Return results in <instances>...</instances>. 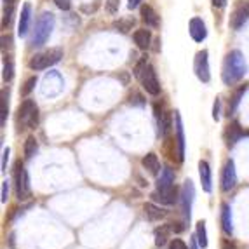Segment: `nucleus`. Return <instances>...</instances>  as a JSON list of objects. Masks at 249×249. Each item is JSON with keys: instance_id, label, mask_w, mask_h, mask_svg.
Segmentation results:
<instances>
[{"instance_id": "f257e3e1", "label": "nucleus", "mask_w": 249, "mask_h": 249, "mask_svg": "<svg viewBox=\"0 0 249 249\" xmlns=\"http://www.w3.org/2000/svg\"><path fill=\"white\" fill-rule=\"evenodd\" d=\"M248 73V65H246V59L239 51H232V53L227 54L223 63V82L227 86H232V84L239 82V80Z\"/></svg>"}, {"instance_id": "f03ea898", "label": "nucleus", "mask_w": 249, "mask_h": 249, "mask_svg": "<svg viewBox=\"0 0 249 249\" xmlns=\"http://www.w3.org/2000/svg\"><path fill=\"white\" fill-rule=\"evenodd\" d=\"M134 77L142 82L143 89H145L148 94L157 96L159 92H160V84H159L157 73H155L154 67L146 63V58H142L140 63L134 67Z\"/></svg>"}, {"instance_id": "7ed1b4c3", "label": "nucleus", "mask_w": 249, "mask_h": 249, "mask_svg": "<svg viewBox=\"0 0 249 249\" xmlns=\"http://www.w3.org/2000/svg\"><path fill=\"white\" fill-rule=\"evenodd\" d=\"M53 30H54V14L44 13L38 18L37 25H35L32 44L34 46H44L47 38L51 37V34H53Z\"/></svg>"}, {"instance_id": "20e7f679", "label": "nucleus", "mask_w": 249, "mask_h": 249, "mask_svg": "<svg viewBox=\"0 0 249 249\" xmlns=\"http://www.w3.org/2000/svg\"><path fill=\"white\" fill-rule=\"evenodd\" d=\"M61 58H63V49L61 47H54V49L35 54L34 58L30 59L28 65L32 70H46V68L53 67V65L61 61Z\"/></svg>"}, {"instance_id": "39448f33", "label": "nucleus", "mask_w": 249, "mask_h": 249, "mask_svg": "<svg viewBox=\"0 0 249 249\" xmlns=\"http://www.w3.org/2000/svg\"><path fill=\"white\" fill-rule=\"evenodd\" d=\"M14 188H16V197L19 200H28L32 196L28 173L21 162H16V166H14Z\"/></svg>"}, {"instance_id": "423d86ee", "label": "nucleus", "mask_w": 249, "mask_h": 249, "mask_svg": "<svg viewBox=\"0 0 249 249\" xmlns=\"http://www.w3.org/2000/svg\"><path fill=\"white\" fill-rule=\"evenodd\" d=\"M19 122L28 129H35L38 125V107L34 100H25L19 107Z\"/></svg>"}, {"instance_id": "0eeeda50", "label": "nucleus", "mask_w": 249, "mask_h": 249, "mask_svg": "<svg viewBox=\"0 0 249 249\" xmlns=\"http://www.w3.org/2000/svg\"><path fill=\"white\" fill-rule=\"evenodd\" d=\"M65 88V80L58 71H49L44 77V86H42V94L44 96H58Z\"/></svg>"}, {"instance_id": "6e6552de", "label": "nucleus", "mask_w": 249, "mask_h": 249, "mask_svg": "<svg viewBox=\"0 0 249 249\" xmlns=\"http://www.w3.org/2000/svg\"><path fill=\"white\" fill-rule=\"evenodd\" d=\"M194 197H196V188H194V183L190 179L185 181L181 188V211L183 216H185V221H190V214H192V202H194Z\"/></svg>"}, {"instance_id": "1a4fd4ad", "label": "nucleus", "mask_w": 249, "mask_h": 249, "mask_svg": "<svg viewBox=\"0 0 249 249\" xmlns=\"http://www.w3.org/2000/svg\"><path fill=\"white\" fill-rule=\"evenodd\" d=\"M194 70L199 80L202 82H209L211 80V73H209V59H208V51H200L196 56V63H194Z\"/></svg>"}, {"instance_id": "9d476101", "label": "nucleus", "mask_w": 249, "mask_h": 249, "mask_svg": "<svg viewBox=\"0 0 249 249\" xmlns=\"http://www.w3.org/2000/svg\"><path fill=\"white\" fill-rule=\"evenodd\" d=\"M237 185V173H235V164L233 160H227L221 173V190L230 192Z\"/></svg>"}, {"instance_id": "9b49d317", "label": "nucleus", "mask_w": 249, "mask_h": 249, "mask_svg": "<svg viewBox=\"0 0 249 249\" xmlns=\"http://www.w3.org/2000/svg\"><path fill=\"white\" fill-rule=\"evenodd\" d=\"M248 19H249V0L244 2L242 5H239V7L233 11L232 18H230V26H232L233 30H239L244 26V23Z\"/></svg>"}, {"instance_id": "f8f14e48", "label": "nucleus", "mask_w": 249, "mask_h": 249, "mask_svg": "<svg viewBox=\"0 0 249 249\" xmlns=\"http://www.w3.org/2000/svg\"><path fill=\"white\" fill-rule=\"evenodd\" d=\"M152 199L160 204H166V206H171L178 200V190H176V187L166 188V190H155L152 194Z\"/></svg>"}, {"instance_id": "ddd939ff", "label": "nucleus", "mask_w": 249, "mask_h": 249, "mask_svg": "<svg viewBox=\"0 0 249 249\" xmlns=\"http://www.w3.org/2000/svg\"><path fill=\"white\" fill-rule=\"evenodd\" d=\"M175 119H176L175 131H176V145H178V160L181 162L183 157H185V134H183V122L178 112H176Z\"/></svg>"}, {"instance_id": "4468645a", "label": "nucleus", "mask_w": 249, "mask_h": 249, "mask_svg": "<svg viewBox=\"0 0 249 249\" xmlns=\"http://www.w3.org/2000/svg\"><path fill=\"white\" fill-rule=\"evenodd\" d=\"M190 35L196 42H202L208 35V30H206V25L200 18H194L190 21Z\"/></svg>"}, {"instance_id": "2eb2a0df", "label": "nucleus", "mask_w": 249, "mask_h": 249, "mask_svg": "<svg viewBox=\"0 0 249 249\" xmlns=\"http://www.w3.org/2000/svg\"><path fill=\"white\" fill-rule=\"evenodd\" d=\"M155 117H157V122H159V134L160 136H167L171 127L169 112H162V110H159V105H155Z\"/></svg>"}, {"instance_id": "dca6fc26", "label": "nucleus", "mask_w": 249, "mask_h": 249, "mask_svg": "<svg viewBox=\"0 0 249 249\" xmlns=\"http://www.w3.org/2000/svg\"><path fill=\"white\" fill-rule=\"evenodd\" d=\"M30 16H32V7H30V4H25L23 5V9H21L19 25H18V35H19V37H25V35L28 34Z\"/></svg>"}, {"instance_id": "f3484780", "label": "nucleus", "mask_w": 249, "mask_h": 249, "mask_svg": "<svg viewBox=\"0 0 249 249\" xmlns=\"http://www.w3.org/2000/svg\"><path fill=\"white\" fill-rule=\"evenodd\" d=\"M142 164H143V167L148 171L150 175H154V176H157L159 171H160V162H159V157L154 154V152L146 154L145 157H143Z\"/></svg>"}, {"instance_id": "a211bd4d", "label": "nucleus", "mask_w": 249, "mask_h": 249, "mask_svg": "<svg viewBox=\"0 0 249 249\" xmlns=\"http://www.w3.org/2000/svg\"><path fill=\"white\" fill-rule=\"evenodd\" d=\"M175 187V173L166 167V169H162L160 176L157 179V190H166V188Z\"/></svg>"}, {"instance_id": "6ab92c4d", "label": "nucleus", "mask_w": 249, "mask_h": 249, "mask_svg": "<svg viewBox=\"0 0 249 249\" xmlns=\"http://www.w3.org/2000/svg\"><path fill=\"white\" fill-rule=\"evenodd\" d=\"M221 227H223V232L227 233V235H232L233 233L232 211H230L229 204H223V206H221Z\"/></svg>"}, {"instance_id": "aec40b11", "label": "nucleus", "mask_w": 249, "mask_h": 249, "mask_svg": "<svg viewBox=\"0 0 249 249\" xmlns=\"http://www.w3.org/2000/svg\"><path fill=\"white\" fill-rule=\"evenodd\" d=\"M199 175L200 181H202V188L206 192H211V167L206 160L199 162Z\"/></svg>"}, {"instance_id": "412c9836", "label": "nucleus", "mask_w": 249, "mask_h": 249, "mask_svg": "<svg viewBox=\"0 0 249 249\" xmlns=\"http://www.w3.org/2000/svg\"><path fill=\"white\" fill-rule=\"evenodd\" d=\"M142 18L145 21V25L150 26V28H157L159 26V14L150 5H143L142 7Z\"/></svg>"}, {"instance_id": "4be33fe9", "label": "nucleus", "mask_w": 249, "mask_h": 249, "mask_svg": "<svg viewBox=\"0 0 249 249\" xmlns=\"http://www.w3.org/2000/svg\"><path fill=\"white\" fill-rule=\"evenodd\" d=\"M143 209H145V214L150 221H159L167 214L164 209L159 208V206H155V204H145V208Z\"/></svg>"}, {"instance_id": "5701e85b", "label": "nucleus", "mask_w": 249, "mask_h": 249, "mask_svg": "<svg viewBox=\"0 0 249 249\" xmlns=\"http://www.w3.org/2000/svg\"><path fill=\"white\" fill-rule=\"evenodd\" d=\"M134 42H136V46L140 49H148L150 42H152V34H150L148 30H138L136 34H134Z\"/></svg>"}, {"instance_id": "b1692460", "label": "nucleus", "mask_w": 249, "mask_h": 249, "mask_svg": "<svg viewBox=\"0 0 249 249\" xmlns=\"http://www.w3.org/2000/svg\"><path fill=\"white\" fill-rule=\"evenodd\" d=\"M173 232V229H171V223L169 225H162L160 229L155 230V244L159 246V248H162V246H166L167 239H169V233Z\"/></svg>"}, {"instance_id": "393cba45", "label": "nucleus", "mask_w": 249, "mask_h": 249, "mask_svg": "<svg viewBox=\"0 0 249 249\" xmlns=\"http://www.w3.org/2000/svg\"><path fill=\"white\" fill-rule=\"evenodd\" d=\"M242 134L244 133H242L241 125L237 124V122H233L232 125H229V131H227V142H229V145H233V143H235Z\"/></svg>"}, {"instance_id": "a878e982", "label": "nucleus", "mask_w": 249, "mask_h": 249, "mask_svg": "<svg viewBox=\"0 0 249 249\" xmlns=\"http://www.w3.org/2000/svg\"><path fill=\"white\" fill-rule=\"evenodd\" d=\"M134 23H136L134 18H124V19L115 21V23H113V28H117L119 32H122V34H127L129 30H133Z\"/></svg>"}, {"instance_id": "bb28decb", "label": "nucleus", "mask_w": 249, "mask_h": 249, "mask_svg": "<svg viewBox=\"0 0 249 249\" xmlns=\"http://www.w3.org/2000/svg\"><path fill=\"white\" fill-rule=\"evenodd\" d=\"M196 239H197V244H199L202 249L208 248V235H206V223H204V221H199V223H197Z\"/></svg>"}, {"instance_id": "cd10ccee", "label": "nucleus", "mask_w": 249, "mask_h": 249, "mask_svg": "<svg viewBox=\"0 0 249 249\" xmlns=\"http://www.w3.org/2000/svg\"><path fill=\"white\" fill-rule=\"evenodd\" d=\"M37 140H35L34 136H28L26 138V142H25V157L26 159H32L35 154H37Z\"/></svg>"}, {"instance_id": "c85d7f7f", "label": "nucleus", "mask_w": 249, "mask_h": 249, "mask_svg": "<svg viewBox=\"0 0 249 249\" xmlns=\"http://www.w3.org/2000/svg\"><path fill=\"white\" fill-rule=\"evenodd\" d=\"M244 92H246V86H244V88H241V89H237V91L233 92L232 100H230V107H229L230 113H233L237 110V107H239V103H241V98L244 96Z\"/></svg>"}, {"instance_id": "c756f323", "label": "nucleus", "mask_w": 249, "mask_h": 249, "mask_svg": "<svg viewBox=\"0 0 249 249\" xmlns=\"http://www.w3.org/2000/svg\"><path fill=\"white\" fill-rule=\"evenodd\" d=\"M14 7H16V0H5V7H4V26H7L11 23V18H13Z\"/></svg>"}, {"instance_id": "7c9ffc66", "label": "nucleus", "mask_w": 249, "mask_h": 249, "mask_svg": "<svg viewBox=\"0 0 249 249\" xmlns=\"http://www.w3.org/2000/svg\"><path fill=\"white\" fill-rule=\"evenodd\" d=\"M35 86H37V77H30V79L25 82V86H23V89H21L23 96H28L30 92H32L35 89Z\"/></svg>"}, {"instance_id": "2f4dec72", "label": "nucleus", "mask_w": 249, "mask_h": 249, "mask_svg": "<svg viewBox=\"0 0 249 249\" xmlns=\"http://www.w3.org/2000/svg\"><path fill=\"white\" fill-rule=\"evenodd\" d=\"M13 61H11V59H7V61H5V67H4V80H13Z\"/></svg>"}, {"instance_id": "473e14b6", "label": "nucleus", "mask_w": 249, "mask_h": 249, "mask_svg": "<svg viewBox=\"0 0 249 249\" xmlns=\"http://www.w3.org/2000/svg\"><path fill=\"white\" fill-rule=\"evenodd\" d=\"M5 100H7V91L2 92V125L5 124V119H7V105H5Z\"/></svg>"}, {"instance_id": "72a5a7b5", "label": "nucleus", "mask_w": 249, "mask_h": 249, "mask_svg": "<svg viewBox=\"0 0 249 249\" xmlns=\"http://www.w3.org/2000/svg\"><path fill=\"white\" fill-rule=\"evenodd\" d=\"M169 248L171 249H188V246L185 244V242H183L181 239H173V241H171Z\"/></svg>"}, {"instance_id": "f704fd0d", "label": "nucleus", "mask_w": 249, "mask_h": 249, "mask_svg": "<svg viewBox=\"0 0 249 249\" xmlns=\"http://www.w3.org/2000/svg\"><path fill=\"white\" fill-rule=\"evenodd\" d=\"M119 2L121 0H108L107 2V11L108 13H117V9H119Z\"/></svg>"}, {"instance_id": "c9c22d12", "label": "nucleus", "mask_w": 249, "mask_h": 249, "mask_svg": "<svg viewBox=\"0 0 249 249\" xmlns=\"http://www.w3.org/2000/svg\"><path fill=\"white\" fill-rule=\"evenodd\" d=\"M56 2V5H58L61 11H68V9L71 7V0H54Z\"/></svg>"}, {"instance_id": "e433bc0d", "label": "nucleus", "mask_w": 249, "mask_h": 249, "mask_svg": "<svg viewBox=\"0 0 249 249\" xmlns=\"http://www.w3.org/2000/svg\"><path fill=\"white\" fill-rule=\"evenodd\" d=\"M7 196H9V185L7 181H2V197H0V200L7 202Z\"/></svg>"}, {"instance_id": "4c0bfd02", "label": "nucleus", "mask_w": 249, "mask_h": 249, "mask_svg": "<svg viewBox=\"0 0 249 249\" xmlns=\"http://www.w3.org/2000/svg\"><path fill=\"white\" fill-rule=\"evenodd\" d=\"M213 119H214V121L220 119V100L214 101V107H213Z\"/></svg>"}, {"instance_id": "58836bf2", "label": "nucleus", "mask_w": 249, "mask_h": 249, "mask_svg": "<svg viewBox=\"0 0 249 249\" xmlns=\"http://www.w3.org/2000/svg\"><path fill=\"white\" fill-rule=\"evenodd\" d=\"M7 159H9V148H4V154H2V173L5 171V167H7Z\"/></svg>"}, {"instance_id": "ea45409f", "label": "nucleus", "mask_w": 249, "mask_h": 249, "mask_svg": "<svg viewBox=\"0 0 249 249\" xmlns=\"http://www.w3.org/2000/svg\"><path fill=\"white\" fill-rule=\"evenodd\" d=\"M140 4H142V0H129L127 7H129V9H136Z\"/></svg>"}, {"instance_id": "a19ab883", "label": "nucleus", "mask_w": 249, "mask_h": 249, "mask_svg": "<svg viewBox=\"0 0 249 249\" xmlns=\"http://www.w3.org/2000/svg\"><path fill=\"white\" fill-rule=\"evenodd\" d=\"M225 4H227V0H213V5H214V7H218V9L225 7Z\"/></svg>"}, {"instance_id": "79ce46f5", "label": "nucleus", "mask_w": 249, "mask_h": 249, "mask_svg": "<svg viewBox=\"0 0 249 249\" xmlns=\"http://www.w3.org/2000/svg\"><path fill=\"white\" fill-rule=\"evenodd\" d=\"M223 249H235V246H233L232 242L225 241V242H223Z\"/></svg>"}]
</instances>
